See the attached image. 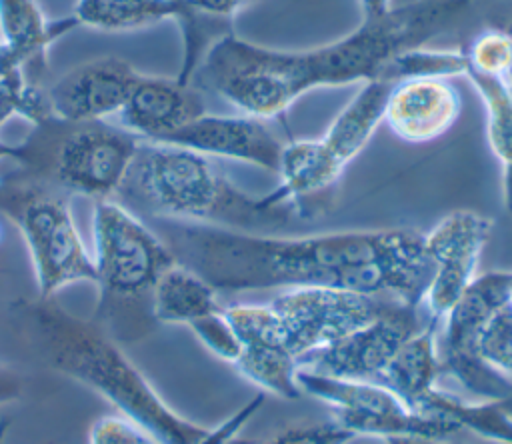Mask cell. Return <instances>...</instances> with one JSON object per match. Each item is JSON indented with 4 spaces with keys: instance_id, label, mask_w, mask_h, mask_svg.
Returning a JSON list of instances; mask_svg holds the SVG:
<instances>
[{
    "instance_id": "cell-1",
    "label": "cell",
    "mask_w": 512,
    "mask_h": 444,
    "mask_svg": "<svg viewBox=\"0 0 512 444\" xmlns=\"http://www.w3.org/2000/svg\"><path fill=\"white\" fill-rule=\"evenodd\" d=\"M150 220L174 260L218 294L334 286L422 308L432 278L424 232L416 228L282 236Z\"/></svg>"
},
{
    "instance_id": "cell-2",
    "label": "cell",
    "mask_w": 512,
    "mask_h": 444,
    "mask_svg": "<svg viewBox=\"0 0 512 444\" xmlns=\"http://www.w3.org/2000/svg\"><path fill=\"white\" fill-rule=\"evenodd\" d=\"M470 0H414L380 20L310 50H274L252 44L232 30L202 54L190 84L260 120L282 116L316 88L364 84L402 50L422 46L442 32Z\"/></svg>"
},
{
    "instance_id": "cell-3",
    "label": "cell",
    "mask_w": 512,
    "mask_h": 444,
    "mask_svg": "<svg viewBox=\"0 0 512 444\" xmlns=\"http://www.w3.org/2000/svg\"><path fill=\"white\" fill-rule=\"evenodd\" d=\"M114 198L138 216L250 234H280L306 218L302 204L280 202L270 192L252 196L214 158L168 142L138 144Z\"/></svg>"
},
{
    "instance_id": "cell-4",
    "label": "cell",
    "mask_w": 512,
    "mask_h": 444,
    "mask_svg": "<svg viewBox=\"0 0 512 444\" xmlns=\"http://www.w3.org/2000/svg\"><path fill=\"white\" fill-rule=\"evenodd\" d=\"M26 334L60 374L106 398L160 444H202L212 428L172 410L118 342L96 322L74 316L52 298L18 304Z\"/></svg>"
},
{
    "instance_id": "cell-5",
    "label": "cell",
    "mask_w": 512,
    "mask_h": 444,
    "mask_svg": "<svg viewBox=\"0 0 512 444\" xmlns=\"http://www.w3.org/2000/svg\"><path fill=\"white\" fill-rule=\"evenodd\" d=\"M92 232L100 288L96 322L116 342L140 340L158 324L152 290L176 262L174 254L152 226L116 198L96 202Z\"/></svg>"
},
{
    "instance_id": "cell-6",
    "label": "cell",
    "mask_w": 512,
    "mask_h": 444,
    "mask_svg": "<svg viewBox=\"0 0 512 444\" xmlns=\"http://www.w3.org/2000/svg\"><path fill=\"white\" fill-rule=\"evenodd\" d=\"M142 140L122 126L50 118L22 144L26 174L66 194L114 198Z\"/></svg>"
},
{
    "instance_id": "cell-7",
    "label": "cell",
    "mask_w": 512,
    "mask_h": 444,
    "mask_svg": "<svg viewBox=\"0 0 512 444\" xmlns=\"http://www.w3.org/2000/svg\"><path fill=\"white\" fill-rule=\"evenodd\" d=\"M0 210L18 226L26 242L38 298H52L74 282L96 284V264L76 228L70 194L28 174L2 176Z\"/></svg>"
},
{
    "instance_id": "cell-8",
    "label": "cell",
    "mask_w": 512,
    "mask_h": 444,
    "mask_svg": "<svg viewBox=\"0 0 512 444\" xmlns=\"http://www.w3.org/2000/svg\"><path fill=\"white\" fill-rule=\"evenodd\" d=\"M298 384L302 394L324 402L332 418L356 436L438 444L462 432L446 418L410 410L392 390L376 382L332 378L298 368Z\"/></svg>"
},
{
    "instance_id": "cell-9",
    "label": "cell",
    "mask_w": 512,
    "mask_h": 444,
    "mask_svg": "<svg viewBox=\"0 0 512 444\" xmlns=\"http://www.w3.org/2000/svg\"><path fill=\"white\" fill-rule=\"evenodd\" d=\"M510 298V272L478 274L440 320V376H450L476 400L512 398V384L478 356V338L492 312Z\"/></svg>"
},
{
    "instance_id": "cell-10",
    "label": "cell",
    "mask_w": 512,
    "mask_h": 444,
    "mask_svg": "<svg viewBox=\"0 0 512 444\" xmlns=\"http://www.w3.org/2000/svg\"><path fill=\"white\" fill-rule=\"evenodd\" d=\"M404 302L334 286L288 288L270 300L288 350L298 358L360 330Z\"/></svg>"
},
{
    "instance_id": "cell-11",
    "label": "cell",
    "mask_w": 512,
    "mask_h": 444,
    "mask_svg": "<svg viewBox=\"0 0 512 444\" xmlns=\"http://www.w3.org/2000/svg\"><path fill=\"white\" fill-rule=\"evenodd\" d=\"M492 232V218L472 210L446 214L424 234V250L432 262V278L422 310L442 320L478 276V264Z\"/></svg>"
},
{
    "instance_id": "cell-12",
    "label": "cell",
    "mask_w": 512,
    "mask_h": 444,
    "mask_svg": "<svg viewBox=\"0 0 512 444\" xmlns=\"http://www.w3.org/2000/svg\"><path fill=\"white\" fill-rule=\"evenodd\" d=\"M430 320L422 308L400 304L342 340L298 358V368L378 384L398 348Z\"/></svg>"
},
{
    "instance_id": "cell-13",
    "label": "cell",
    "mask_w": 512,
    "mask_h": 444,
    "mask_svg": "<svg viewBox=\"0 0 512 444\" xmlns=\"http://www.w3.org/2000/svg\"><path fill=\"white\" fill-rule=\"evenodd\" d=\"M138 78L140 72L122 58L88 60L46 90L50 114L62 122H98L118 116Z\"/></svg>"
},
{
    "instance_id": "cell-14",
    "label": "cell",
    "mask_w": 512,
    "mask_h": 444,
    "mask_svg": "<svg viewBox=\"0 0 512 444\" xmlns=\"http://www.w3.org/2000/svg\"><path fill=\"white\" fill-rule=\"evenodd\" d=\"M210 158H228L278 172L284 142L266 126V120L234 114H202L166 140Z\"/></svg>"
},
{
    "instance_id": "cell-15",
    "label": "cell",
    "mask_w": 512,
    "mask_h": 444,
    "mask_svg": "<svg viewBox=\"0 0 512 444\" xmlns=\"http://www.w3.org/2000/svg\"><path fill=\"white\" fill-rule=\"evenodd\" d=\"M202 114L206 106L196 86L178 78L140 74L116 118L140 140L166 142Z\"/></svg>"
},
{
    "instance_id": "cell-16",
    "label": "cell",
    "mask_w": 512,
    "mask_h": 444,
    "mask_svg": "<svg viewBox=\"0 0 512 444\" xmlns=\"http://www.w3.org/2000/svg\"><path fill=\"white\" fill-rule=\"evenodd\" d=\"M460 110V92L448 80H400L390 88L384 122L402 142L424 144L446 134L458 120Z\"/></svg>"
},
{
    "instance_id": "cell-17",
    "label": "cell",
    "mask_w": 512,
    "mask_h": 444,
    "mask_svg": "<svg viewBox=\"0 0 512 444\" xmlns=\"http://www.w3.org/2000/svg\"><path fill=\"white\" fill-rule=\"evenodd\" d=\"M392 84L380 76L364 82L320 136L324 150L342 170L368 146L376 128L384 122Z\"/></svg>"
},
{
    "instance_id": "cell-18",
    "label": "cell",
    "mask_w": 512,
    "mask_h": 444,
    "mask_svg": "<svg viewBox=\"0 0 512 444\" xmlns=\"http://www.w3.org/2000/svg\"><path fill=\"white\" fill-rule=\"evenodd\" d=\"M78 26L74 14L48 20L36 0H0L2 44L24 70L44 66L48 46Z\"/></svg>"
},
{
    "instance_id": "cell-19",
    "label": "cell",
    "mask_w": 512,
    "mask_h": 444,
    "mask_svg": "<svg viewBox=\"0 0 512 444\" xmlns=\"http://www.w3.org/2000/svg\"><path fill=\"white\" fill-rule=\"evenodd\" d=\"M438 328L440 322L430 320L422 330L412 334L398 348L378 380V384L392 390L414 412H420L422 400L440 380Z\"/></svg>"
},
{
    "instance_id": "cell-20",
    "label": "cell",
    "mask_w": 512,
    "mask_h": 444,
    "mask_svg": "<svg viewBox=\"0 0 512 444\" xmlns=\"http://www.w3.org/2000/svg\"><path fill=\"white\" fill-rule=\"evenodd\" d=\"M342 172L344 170L324 150L320 138L292 140L284 144L276 172L280 184L270 194L280 202H296L304 206L308 196L332 188Z\"/></svg>"
},
{
    "instance_id": "cell-21",
    "label": "cell",
    "mask_w": 512,
    "mask_h": 444,
    "mask_svg": "<svg viewBox=\"0 0 512 444\" xmlns=\"http://www.w3.org/2000/svg\"><path fill=\"white\" fill-rule=\"evenodd\" d=\"M220 308L218 292L178 262L162 272L152 290V316L158 324L190 326Z\"/></svg>"
},
{
    "instance_id": "cell-22",
    "label": "cell",
    "mask_w": 512,
    "mask_h": 444,
    "mask_svg": "<svg viewBox=\"0 0 512 444\" xmlns=\"http://www.w3.org/2000/svg\"><path fill=\"white\" fill-rule=\"evenodd\" d=\"M422 414L446 418L460 430H468L484 440L512 444V398L476 400L460 398L438 386L422 400Z\"/></svg>"
},
{
    "instance_id": "cell-23",
    "label": "cell",
    "mask_w": 512,
    "mask_h": 444,
    "mask_svg": "<svg viewBox=\"0 0 512 444\" xmlns=\"http://www.w3.org/2000/svg\"><path fill=\"white\" fill-rule=\"evenodd\" d=\"M466 78L476 88L486 112V136L502 170L504 206L512 214V88L504 78L468 68Z\"/></svg>"
},
{
    "instance_id": "cell-24",
    "label": "cell",
    "mask_w": 512,
    "mask_h": 444,
    "mask_svg": "<svg viewBox=\"0 0 512 444\" xmlns=\"http://www.w3.org/2000/svg\"><path fill=\"white\" fill-rule=\"evenodd\" d=\"M234 368L264 394L284 400L302 396L298 384V360L284 342L242 346Z\"/></svg>"
},
{
    "instance_id": "cell-25",
    "label": "cell",
    "mask_w": 512,
    "mask_h": 444,
    "mask_svg": "<svg viewBox=\"0 0 512 444\" xmlns=\"http://www.w3.org/2000/svg\"><path fill=\"white\" fill-rule=\"evenodd\" d=\"M468 56L460 50L426 48L414 46L398 52L380 72V78L390 82L414 80V78H440L448 80L454 76H466Z\"/></svg>"
},
{
    "instance_id": "cell-26",
    "label": "cell",
    "mask_w": 512,
    "mask_h": 444,
    "mask_svg": "<svg viewBox=\"0 0 512 444\" xmlns=\"http://www.w3.org/2000/svg\"><path fill=\"white\" fill-rule=\"evenodd\" d=\"M480 360L500 378L512 384V302L500 304L478 338Z\"/></svg>"
},
{
    "instance_id": "cell-27",
    "label": "cell",
    "mask_w": 512,
    "mask_h": 444,
    "mask_svg": "<svg viewBox=\"0 0 512 444\" xmlns=\"http://www.w3.org/2000/svg\"><path fill=\"white\" fill-rule=\"evenodd\" d=\"M468 68L496 78H506L512 68V38L506 30L480 32L466 52Z\"/></svg>"
},
{
    "instance_id": "cell-28",
    "label": "cell",
    "mask_w": 512,
    "mask_h": 444,
    "mask_svg": "<svg viewBox=\"0 0 512 444\" xmlns=\"http://www.w3.org/2000/svg\"><path fill=\"white\" fill-rule=\"evenodd\" d=\"M188 328L192 330V334L200 340V344L206 350H210L216 358L234 366V362L240 356L242 346H240V340H238L236 332L232 330L230 322L226 320L222 308L206 318L192 322Z\"/></svg>"
},
{
    "instance_id": "cell-29",
    "label": "cell",
    "mask_w": 512,
    "mask_h": 444,
    "mask_svg": "<svg viewBox=\"0 0 512 444\" xmlns=\"http://www.w3.org/2000/svg\"><path fill=\"white\" fill-rule=\"evenodd\" d=\"M354 436V432L330 418L328 422L288 426L260 444H348Z\"/></svg>"
},
{
    "instance_id": "cell-30",
    "label": "cell",
    "mask_w": 512,
    "mask_h": 444,
    "mask_svg": "<svg viewBox=\"0 0 512 444\" xmlns=\"http://www.w3.org/2000/svg\"><path fill=\"white\" fill-rule=\"evenodd\" d=\"M88 444H160L152 434L122 414L98 418L88 434Z\"/></svg>"
},
{
    "instance_id": "cell-31",
    "label": "cell",
    "mask_w": 512,
    "mask_h": 444,
    "mask_svg": "<svg viewBox=\"0 0 512 444\" xmlns=\"http://www.w3.org/2000/svg\"><path fill=\"white\" fill-rule=\"evenodd\" d=\"M264 400H266V394L258 392L254 398H250L246 404H242L234 414H230L224 422H220L218 426H212L210 436L202 444H228L230 440H234L242 432V428L264 406Z\"/></svg>"
},
{
    "instance_id": "cell-32",
    "label": "cell",
    "mask_w": 512,
    "mask_h": 444,
    "mask_svg": "<svg viewBox=\"0 0 512 444\" xmlns=\"http://www.w3.org/2000/svg\"><path fill=\"white\" fill-rule=\"evenodd\" d=\"M22 388H24V384H22L20 374L10 366L0 364V406L20 400Z\"/></svg>"
},
{
    "instance_id": "cell-33",
    "label": "cell",
    "mask_w": 512,
    "mask_h": 444,
    "mask_svg": "<svg viewBox=\"0 0 512 444\" xmlns=\"http://www.w3.org/2000/svg\"><path fill=\"white\" fill-rule=\"evenodd\" d=\"M186 4H190L192 8L204 12V14H212V16H220V18H232L234 12L246 2V0H184Z\"/></svg>"
},
{
    "instance_id": "cell-34",
    "label": "cell",
    "mask_w": 512,
    "mask_h": 444,
    "mask_svg": "<svg viewBox=\"0 0 512 444\" xmlns=\"http://www.w3.org/2000/svg\"><path fill=\"white\" fill-rule=\"evenodd\" d=\"M358 2L362 10V20H380L394 8L392 0H358Z\"/></svg>"
},
{
    "instance_id": "cell-35",
    "label": "cell",
    "mask_w": 512,
    "mask_h": 444,
    "mask_svg": "<svg viewBox=\"0 0 512 444\" xmlns=\"http://www.w3.org/2000/svg\"><path fill=\"white\" fill-rule=\"evenodd\" d=\"M14 68H22V66L6 52V48H4V44L0 40V78H4Z\"/></svg>"
},
{
    "instance_id": "cell-36",
    "label": "cell",
    "mask_w": 512,
    "mask_h": 444,
    "mask_svg": "<svg viewBox=\"0 0 512 444\" xmlns=\"http://www.w3.org/2000/svg\"><path fill=\"white\" fill-rule=\"evenodd\" d=\"M4 158H12V160H18L22 158V144H8V142H2L0 140V160Z\"/></svg>"
},
{
    "instance_id": "cell-37",
    "label": "cell",
    "mask_w": 512,
    "mask_h": 444,
    "mask_svg": "<svg viewBox=\"0 0 512 444\" xmlns=\"http://www.w3.org/2000/svg\"><path fill=\"white\" fill-rule=\"evenodd\" d=\"M348 444H400V442L384 440V438H374V436H354Z\"/></svg>"
},
{
    "instance_id": "cell-38",
    "label": "cell",
    "mask_w": 512,
    "mask_h": 444,
    "mask_svg": "<svg viewBox=\"0 0 512 444\" xmlns=\"http://www.w3.org/2000/svg\"><path fill=\"white\" fill-rule=\"evenodd\" d=\"M8 430H10V420L8 418H2L0 420V444H4L6 436H8Z\"/></svg>"
},
{
    "instance_id": "cell-39",
    "label": "cell",
    "mask_w": 512,
    "mask_h": 444,
    "mask_svg": "<svg viewBox=\"0 0 512 444\" xmlns=\"http://www.w3.org/2000/svg\"><path fill=\"white\" fill-rule=\"evenodd\" d=\"M510 302H512V272H510Z\"/></svg>"
},
{
    "instance_id": "cell-40",
    "label": "cell",
    "mask_w": 512,
    "mask_h": 444,
    "mask_svg": "<svg viewBox=\"0 0 512 444\" xmlns=\"http://www.w3.org/2000/svg\"><path fill=\"white\" fill-rule=\"evenodd\" d=\"M0 236H2V226H0Z\"/></svg>"
}]
</instances>
